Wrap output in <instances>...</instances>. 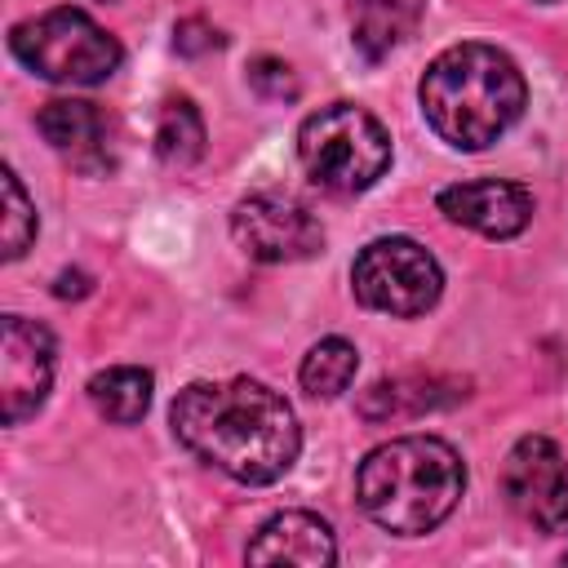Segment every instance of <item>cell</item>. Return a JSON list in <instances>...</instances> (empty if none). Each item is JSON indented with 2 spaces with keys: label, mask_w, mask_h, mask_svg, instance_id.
Instances as JSON below:
<instances>
[{
  "label": "cell",
  "mask_w": 568,
  "mask_h": 568,
  "mask_svg": "<svg viewBox=\"0 0 568 568\" xmlns=\"http://www.w3.org/2000/svg\"><path fill=\"white\" fill-rule=\"evenodd\" d=\"M173 435L209 466L240 484H271L280 479L297 448V417L293 408L253 377L231 382H191L173 399Z\"/></svg>",
  "instance_id": "obj_1"
},
{
  "label": "cell",
  "mask_w": 568,
  "mask_h": 568,
  "mask_svg": "<svg viewBox=\"0 0 568 568\" xmlns=\"http://www.w3.org/2000/svg\"><path fill=\"white\" fill-rule=\"evenodd\" d=\"M422 115L426 124L462 151L493 146L524 111V75L493 44H453L422 75Z\"/></svg>",
  "instance_id": "obj_2"
},
{
  "label": "cell",
  "mask_w": 568,
  "mask_h": 568,
  "mask_svg": "<svg viewBox=\"0 0 568 568\" xmlns=\"http://www.w3.org/2000/svg\"><path fill=\"white\" fill-rule=\"evenodd\" d=\"M466 488V466L453 453V444L435 435H404L382 448H373L359 462L355 493L364 515L399 537L430 532L444 524Z\"/></svg>",
  "instance_id": "obj_3"
},
{
  "label": "cell",
  "mask_w": 568,
  "mask_h": 568,
  "mask_svg": "<svg viewBox=\"0 0 568 568\" xmlns=\"http://www.w3.org/2000/svg\"><path fill=\"white\" fill-rule=\"evenodd\" d=\"M297 160L315 186L333 195H355L390 169V138L373 111L355 102H328L302 120Z\"/></svg>",
  "instance_id": "obj_4"
},
{
  "label": "cell",
  "mask_w": 568,
  "mask_h": 568,
  "mask_svg": "<svg viewBox=\"0 0 568 568\" xmlns=\"http://www.w3.org/2000/svg\"><path fill=\"white\" fill-rule=\"evenodd\" d=\"M13 58L53 84H102L120 67V44L80 9H49L9 31Z\"/></svg>",
  "instance_id": "obj_5"
},
{
  "label": "cell",
  "mask_w": 568,
  "mask_h": 568,
  "mask_svg": "<svg viewBox=\"0 0 568 568\" xmlns=\"http://www.w3.org/2000/svg\"><path fill=\"white\" fill-rule=\"evenodd\" d=\"M351 284H355V297L368 311L408 320V315H422V311L435 306V297L444 288V275H439V262L417 240L382 235L355 257Z\"/></svg>",
  "instance_id": "obj_6"
},
{
  "label": "cell",
  "mask_w": 568,
  "mask_h": 568,
  "mask_svg": "<svg viewBox=\"0 0 568 568\" xmlns=\"http://www.w3.org/2000/svg\"><path fill=\"white\" fill-rule=\"evenodd\" d=\"M510 506L541 532H568V453L546 435H524L501 470Z\"/></svg>",
  "instance_id": "obj_7"
},
{
  "label": "cell",
  "mask_w": 568,
  "mask_h": 568,
  "mask_svg": "<svg viewBox=\"0 0 568 568\" xmlns=\"http://www.w3.org/2000/svg\"><path fill=\"white\" fill-rule=\"evenodd\" d=\"M231 235L253 262H302L324 248L320 222L284 195H248L231 213Z\"/></svg>",
  "instance_id": "obj_8"
},
{
  "label": "cell",
  "mask_w": 568,
  "mask_h": 568,
  "mask_svg": "<svg viewBox=\"0 0 568 568\" xmlns=\"http://www.w3.org/2000/svg\"><path fill=\"white\" fill-rule=\"evenodd\" d=\"M53 382V337L44 324L9 315L4 337H0V399H4V422L18 426L27 422Z\"/></svg>",
  "instance_id": "obj_9"
},
{
  "label": "cell",
  "mask_w": 568,
  "mask_h": 568,
  "mask_svg": "<svg viewBox=\"0 0 568 568\" xmlns=\"http://www.w3.org/2000/svg\"><path fill=\"white\" fill-rule=\"evenodd\" d=\"M439 213L488 235V240H510L532 222V195L519 182H457L439 191Z\"/></svg>",
  "instance_id": "obj_10"
},
{
  "label": "cell",
  "mask_w": 568,
  "mask_h": 568,
  "mask_svg": "<svg viewBox=\"0 0 568 568\" xmlns=\"http://www.w3.org/2000/svg\"><path fill=\"white\" fill-rule=\"evenodd\" d=\"M36 129L75 169H84V173L111 169V124H106V115L93 102H84V98H53V102L40 106Z\"/></svg>",
  "instance_id": "obj_11"
},
{
  "label": "cell",
  "mask_w": 568,
  "mask_h": 568,
  "mask_svg": "<svg viewBox=\"0 0 568 568\" xmlns=\"http://www.w3.org/2000/svg\"><path fill=\"white\" fill-rule=\"evenodd\" d=\"M337 559L333 528L311 515V510H284L257 528L248 541V564H302V568H324Z\"/></svg>",
  "instance_id": "obj_12"
},
{
  "label": "cell",
  "mask_w": 568,
  "mask_h": 568,
  "mask_svg": "<svg viewBox=\"0 0 568 568\" xmlns=\"http://www.w3.org/2000/svg\"><path fill=\"white\" fill-rule=\"evenodd\" d=\"M466 399V386L439 373H399V377H382L364 390L359 413L368 422H399V417H422L430 408H448Z\"/></svg>",
  "instance_id": "obj_13"
},
{
  "label": "cell",
  "mask_w": 568,
  "mask_h": 568,
  "mask_svg": "<svg viewBox=\"0 0 568 568\" xmlns=\"http://www.w3.org/2000/svg\"><path fill=\"white\" fill-rule=\"evenodd\" d=\"M346 9H351L355 49L368 62H377V58H386L395 44H404L417 31L426 0H346Z\"/></svg>",
  "instance_id": "obj_14"
},
{
  "label": "cell",
  "mask_w": 568,
  "mask_h": 568,
  "mask_svg": "<svg viewBox=\"0 0 568 568\" xmlns=\"http://www.w3.org/2000/svg\"><path fill=\"white\" fill-rule=\"evenodd\" d=\"M89 399L106 422L129 426L151 408V373L133 364H115L89 382Z\"/></svg>",
  "instance_id": "obj_15"
},
{
  "label": "cell",
  "mask_w": 568,
  "mask_h": 568,
  "mask_svg": "<svg viewBox=\"0 0 568 568\" xmlns=\"http://www.w3.org/2000/svg\"><path fill=\"white\" fill-rule=\"evenodd\" d=\"M204 151V115L195 111L191 98H169L155 115V155L169 169L195 164Z\"/></svg>",
  "instance_id": "obj_16"
},
{
  "label": "cell",
  "mask_w": 568,
  "mask_h": 568,
  "mask_svg": "<svg viewBox=\"0 0 568 568\" xmlns=\"http://www.w3.org/2000/svg\"><path fill=\"white\" fill-rule=\"evenodd\" d=\"M355 368H359L355 346H351L346 337H324V342H315V346L306 351L297 377H302L306 395H315V399H333V395H342V390L351 386Z\"/></svg>",
  "instance_id": "obj_17"
},
{
  "label": "cell",
  "mask_w": 568,
  "mask_h": 568,
  "mask_svg": "<svg viewBox=\"0 0 568 568\" xmlns=\"http://www.w3.org/2000/svg\"><path fill=\"white\" fill-rule=\"evenodd\" d=\"M0 186H4V231L0 235H4V257L13 262V257L27 253V244L36 235V209H31L27 191H22V182L13 178V169L0 173Z\"/></svg>",
  "instance_id": "obj_18"
},
{
  "label": "cell",
  "mask_w": 568,
  "mask_h": 568,
  "mask_svg": "<svg viewBox=\"0 0 568 568\" xmlns=\"http://www.w3.org/2000/svg\"><path fill=\"white\" fill-rule=\"evenodd\" d=\"M248 84H253L262 98H271V102L297 98V80H293V71H288V62H280V58H253V62H248Z\"/></svg>",
  "instance_id": "obj_19"
},
{
  "label": "cell",
  "mask_w": 568,
  "mask_h": 568,
  "mask_svg": "<svg viewBox=\"0 0 568 568\" xmlns=\"http://www.w3.org/2000/svg\"><path fill=\"white\" fill-rule=\"evenodd\" d=\"M173 44H178V53H186V58H195V53H209V49H217L222 44V36L204 22V18H186V22H178V31H173Z\"/></svg>",
  "instance_id": "obj_20"
},
{
  "label": "cell",
  "mask_w": 568,
  "mask_h": 568,
  "mask_svg": "<svg viewBox=\"0 0 568 568\" xmlns=\"http://www.w3.org/2000/svg\"><path fill=\"white\" fill-rule=\"evenodd\" d=\"M53 293H58V297H80V293H89V275H80V271H75V275H71V271H62Z\"/></svg>",
  "instance_id": "obj_21"
},
{
  "label": "cell",
  "mask_w": 568,
  "mask_h": 568,
  "mask_svg": "<svg viewBox=\"0 0 568 568\" xmlns=\"http://www.w3.org/2000/svg\"><path fill=\"white\" fill-rule=\"evenodd\" d=\"M541 4H555V0H541Z\"/></svg>",
  "instance_id": "obj_22"
}]
</instances>
